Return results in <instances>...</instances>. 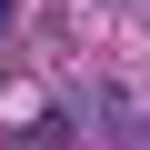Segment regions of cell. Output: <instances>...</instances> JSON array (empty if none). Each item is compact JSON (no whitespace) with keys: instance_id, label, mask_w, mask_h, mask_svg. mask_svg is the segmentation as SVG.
<instances>
[{"instance_id":"1","label":"cell","mask_w":150,"mask_h":150,"mask_svg":"<svg viewBox=\"0 0 150 150\" xmlns=\"http://www.w3.org/2000/svg\"><path fill=\"white\" fill-rule=\"evenodd\" d=\"M10 10H20V0H0V20H10Z\"/></svg>"}]
</instances>
